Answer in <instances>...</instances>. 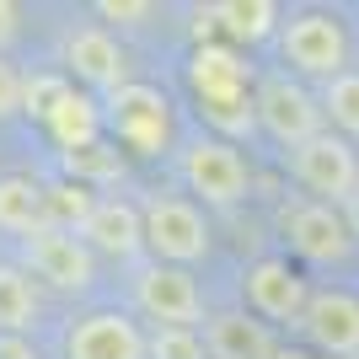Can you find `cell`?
<instances>
[{"label":"cell","instance_id":"7","mask_svg":"<svg viewBox=\"0 0 359 359\" xmlns=\"http://www.w3.org/2000/svg\"><path fill=\"white\" fill-rule=\"evenodd\" d=\"M129 295H135V311L145 316L150 327H204V285L194 279V269H177V263H135V279H129Z\"/></svg>","mask_w":359,"mask_h":359},{"label":"cell","instance_id":"28","mask_svg":"<svg viewBox=\"0 0 359 359\" xmlns=\"http://www.w3.org/2000/svg\"><path fill=\"white\" fill-rule=\"evenodd\" d=\"M344 220H348V236L359 241V188H354V194L344 198Z\"/></svg>","mask_w":359,"mask_h":359},{"label":"cell","instance_id":"6","mask_svg":"<svg viewBox=\"0 0 359 359\" xmlns=\"http://www.w3.org/2000/svg\"><path fill=\"white\" fill-rule=\"evenodd\" d=\"M102 129L113 135V145H123L129 156H166L172 150V102L166 91L129 81L113 97H102Z\"/></svg>","mask_w":359,"mask_h":359},{"label":"cell","instance_id":"30","mask_svg":"<svg viewBox=\"0 0 359 359\" xmlns=\"http://www.w3.org/2000/svg\"><path fill=\"white\" fill-rule=\"evenodd\" d=\"M273 359H322V354H316V348H295V344H279V354H273Z\"/></svg>","mask_w":359,"mask_h":359},{"label":"cell","instance_id":"13","mask_svg":"<svg viewBox=\"0 0 359 359\" xmlns=\"http://www.w3.org/2000/svg\"><path fill=\"white\" fill-rule=\"evenodd\" d=\"M300 338L322 359H359V295L344 285L311 290V306L300 316Z\"/></svg>","mask_w":359,"mask_h":359},{"label":"cell","instance_id":"16","mask_svg":"<svg viewBox=\"0 0 359 359\" xmlns=\"http://www.w3.org/2000/svg\"><path fill=\"white\" fill-rule=\"evenodd\" d=\"M198 332H204V348H210V359H273V354H279V338H273V327H269V322H257L247 306L210 311Z\"/></svg>","mask_w":359,"mask_h":359},{"label":"cell","instance_id":"3","mask_svg":"<svg viewBox=\"0 0 359 359\" xmlns=\"http://www.w3.org/2000/svg\"><path fill=\"white\" fill-rule=\"evenodd\" d=\"M177 177L198 210H236L252 194V166H247L241 145L210 135V129H198L194 140L177 145Z\"/></svg>","mask_w":359,"mask_h":359},{"label":"cell","instance_id":"25","mask_svg":"<svg viewBox=\"0 0 359 359\" xmlns=\"http://www.w3.org/2000/svg\"><path fill=\"white\" fill-rule=\"evenodd\" d=\"M22 91H27V75L0 54V118H16V113H22Z\"/></svg>","mask_w":359,"mask_h":359},{"label":"cell","instance_id":"8","mask_svg":"<svg viewBox=\"0 0 359 359\" xmlns=\"http://www.w3.org/2000/svg\"><path fill=\"white\" fill-rule=\"evenodd\" d=\"M285 172H290L295 188H306V198H316V204H338V210H344V198L359 188V150L348 145L344 135L322 129L316 140H306L300 150L285 156Z\"/></svg>","mask_w":359,"mask_h":359},{"label":"cell","instance_id":"26","mask_svg":"<svg viewBox=\"0 0 359 359\" xmlns=\"http://www.w3.org/2000/svg\"><path fill=\"white\" fill-rule=\"evenodd\" d=\"M97 16L107 22H123V27H135V22H145V16H156V6L150 0H97Z\"/></svg>","mask_w":359,"mask_h":359},{"label":"cell","instance_id":"5","mask_svg":"<svg viewBox=\"0 0 359 359\" xmlns=\"http://www.w3.org/2000/svg\"><path fill=\"white\" fill-rule=\"evenodd\" d=\"M140 215H145V252L156 263L194 269V263L210 257V247H215L210 215L188 194H150V198H140Z\"/></svg>","mask_w":359,"mask_h":359},{"label":"cell","instance_id":"23","mask_svg":"<svg viewBox=\"0 0 359 359\" xmlns=\"http://www.w3.org/2000/svg\"><path fill=\"white\" fill-rule=\"evenodd\" d=\"M118 172H123L118 145H107V140H97V145H86V150H75V156H65V177L86 182V188H97V182H113Z\"/></svg>","mask_w":359,"mask_h":359},{"label":"cell","instance_id":"19","mask_svg":"<svg viewBox=\"0 0 359 359\" xmlns=\"http://www.w3.org/2000/svg\"><path fill=\"white\" fill-rule=\"evenodd\" d=\"M43 225H48L43 182H38V177H22V172L0 177V236L27 241V236H38Z\"/></svg>","mask_w":359,"mask_h":359},{"label":"cell","instance_id":"2","mask_svg":"<svg viewBox=\"0 0 359 359\" xmlns=\"http://www.w3.org/2000/svg\"><path fill=\"white\" fill-rule=\"evenodd\" d=\"M279 60L295 81H316L327 86L344 70H354V43H348V27L338 11H322V6H300L285 11V27H279Z\"/></svg>","mask_w":359,"mask_h":359},{"label":"cell","instance_id":"10","mask_svg":"<svg viewBox=\"0 0 359 359\" xmlns=\"http://www.w3.org/2000/svg\"><path fill=\"white\" fill-rule=\"evenodd\" d=\"M279 236L300 263H348L359 241L348 236V220L338 204H316V198H285L279 204Z\"/></svg>","mask_w":359,"mask_h":359},{"label":"cell","instance_id":"18","mask_svg":"<svg viewBox=\"0 0 359 359\" xmlns=\"http://www.w3.org/2000/svg\"><path fill=\"white\" fill-rule=\"evenodd\" d=\"M210 22L225 32L231 48H257L269 38H279L285 6L279 0H220V6H210Z\"/></svg>","mask_w":359,"mask_h":359},{"label":"cell","instance_id":"29","mask_svg":"<svg viewBox=\"0 0 359 359\" xmlns=\"http://www.w3.org/2000/svg\"><path fill=\"white\" fill-rule=\"evenodd\" d=\"M0 359H38V354H27L22 338H0Z\"/></svg>","mask_w":359,"mask_h":359},{"label":"cell","instance_id":"9","mask_svg":"<svg viewBox=\"0 0 359 359\" xmlns=\"http://www.w3.org/2000/svg\"><path fill=\"white\" fill-rule=\"evenodd\" d=\"M241 300L269 327H300V316L311 306V279L300 273V263L273 252V257H257V263L241 269Z\"/></svg>","mask_w":359,"mask_h":359},{"label":"cell","instance_id":"1","mask_svg":"<svg viewBox=\"0 0 359 359\" xmlns=\"http://www.w3.org/2000/svg\"><path fill=\"white\" fill-rule=\"evenodd\" d=\"M188 91L198 102L204 129L236 145L241 135H257V113H252V91L257 75L247 65V54L231 43H198L188 54Z\"/></svg>","mask_w":359,"mask_h":359},{"label":"cell","instance_id":"24","mask_svg":"<svg viewBox=\"0 0 359 359\" xmlns=\"http://www.w3.org/2000/svg\"><path fill=\"white\" fill-rule=\"evenodd\" d=\"M145 354L150 359H210V348H204V332L198 327H150Z\"/></svg>","mask_w":359,"mask_h":359},{"label":"cell","instance_id":"20","mask_svg":"<svg viewBox=\"0 0 359 359\" xmlns=\"http://www.w3.org/2000/svg\"><path fill=\"white\" fill-rule=\"evenodd\" d=\"M38 327V285L22 263H0V338H22Z\"/></svg>","mask_w":359,"mask_h":359},{"label":"cell","instance_id":"14","mask_svg":"<svg viewBox=\"0 0 359 359\" xmlns=\"http://www.w3.org/2000/svg\"><path fill=\"white\" fill-rule=\"evenodd\" d=\"M65 359H150L145 327L129 311H86L65 332Z\"/></svg>","mask_w":359,"mask_h":359},{"label":"cell","instance_id":"22","mask_svg":"<svg viewBox=\"0 0 359 359\" xmlns=\"http://www.w3.org/2000/svg\"><path fill=\"white\" fill-rule=\"evenodd\" d=\"M316 97H322V118H327V129L354 145V140H359V70H344L338 81H327V86L316 91Z\"/></svg>","mask_w":359,"mask_h":359},{"label":"cell","instance_id":"21","mask_svg":"<svg viewBox=\"0 0 359 359\" xmlns=\"http://www.w3.org/2000/svg\"><path fill=\"white\" fill-rule=\"evenodd\" d=\"M97 198H102L97 188H86V182H75V177H48L43 182V210H48L54 231H75L81 236V225L91 220Z\"/></svg>","mask_w":359,"mask_h":359},{"label":"cell","instance_id":"27","mask_svg":"<svg viewBox=\"0 0 359 359\" xmlns=\"http://www.w3.org/2000/svg\"><path fill=\"white\" fill-rule=\"evenodd\" d=\"M16 32H22V6L0 0V54H6V43H11Z\"/></svg>","mask_w":359,"mask_h":359},{"label":"cell","instance_id":"11","mask_svg":"<svg viewBox=\"0 0 359 359\" xmlns=\"http://www.w3.org/2000/svg\"><path fill=\"white\" fill-rule=\"evenodd\" d=\"M22 269L32 273V285H48L60 295H86L97 285V252L75 231H54V225L22 241Z\"/></svg>","mask_w":359,"mask_h":359},{"label":"cell","instance_id":"17","mask_svg":"<svg viewBox=\"0 0 359 359\" xmlns=\"http://www.w3.org/2000/svg\"><path fill=\"white\" fill-rule=\"evenodd\" d=\"M43 129H48V140L60 145V156H75V150L97 145V140L107 135L102 129V102L86 97V91H75V81H70V86L60 91V102L43 113Z\"/></svg>","mask_w":359,"mask_h":359},{"label":"cell","instance_id":"12","mask_svg":"<svg viewBox=\"0 0 359 359\" xmlns=\"http://www.w3.org/2000/svg\"><path fill=\"white\" fill-rule=\"evenodd\" d=\"M60 65L70 81H81L86 91L113 97L118 86H129V48L118 43V32L102 22H81L60 38Z\"/></svg>","mask_w":359,"mask_h":359},{"label":"cell","instance_id":"4","mask_svg":"<svg viewBox=\"0 0 359 359\" xmlns=\"http://www.w3.org/2000/svg\"><path fill=\"white\" fill-rule=\"evenodd\" d=\"M252 113H257V135H269L273 145L300 150L306 140H316L327 129L322 118V97H316L306 81H295L290 70H269L257 75V91H252Z\"/></svg>","mask_w":359,"mask_h":359},{"label":"cell","instance_id":"15","mask_svg":"<svg viewBox=\"0 0 359 359\" xmlns=\"http://www.w3.org/2000/svg\"><path fill=\"white\" fill-rule=\"evenodd\" d=\"M81 241H86L97 257H113V263H140L145 252V215H140L135 198L123 194H102L91 220L81 225Z\"/></svg>","mask_w":359,"mask_h":359}]
</instances>
